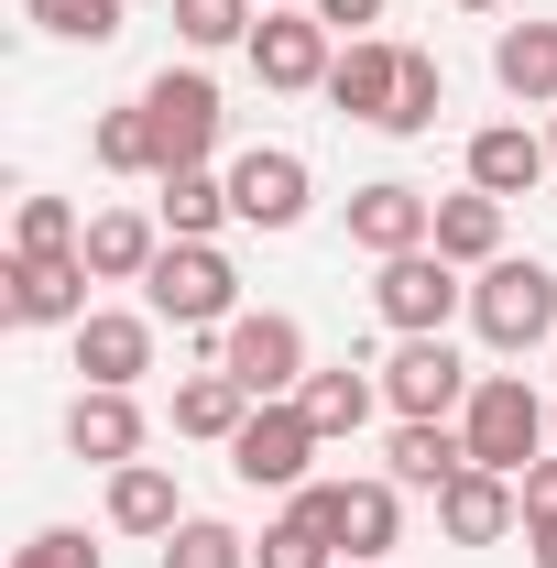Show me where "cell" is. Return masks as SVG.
<instances>
[{
  "label": "cell",
  "instance_id": "6da1fadb",
  "mask_svg": "<svg viewBox=\"0 0 557 568\" xmlns=\"http://www.w3.org/2000/svg\"><path fill=\"white\" fill-rule=\"evenodd\" d=\"M459 437H470V459H482V470L525 481V470L557 448V394H536L525 372H482V383H470V405H459Z\"/></svg>",
  "mask_w": 557,
  "mask_h": 568
},
{
  "label": "cell",
  "instance_id": "7a4b0ae2",
  "mask_svg": "<svg viewBox=\"0 0 557 568\" xmlns=\"http://www.w3.org/2000/svg\"><path fill=\"white\" fill-rule=\"evenodd\" d=\"M470 328H482L503 361H525L536 339H557V274L536 263V252L482 263V274H470Z\"/></svg>",
  "mask_w": 557,
  "mask_h": 568
},
{
  "label": "cell",
  "instance_id": "3957f363",
  "mask_svg": "<svg viewBox=\"0 0 557 568\" xmlns=\"http://www.w3.org/2000/svg\"><path fill=\"white\" fill-rule=\"evenodd\" d=\"M142 306L175 317V328H230L241 317V263L219 241H164L153 274H142Z\"/></svg>",
  "mask_w": 557,
  "mask_h": 568
},
{
  "label": "cell",
  "instance_id": "277c9868",
  "mask_svg": "<svg viewBox=\"0 0 557 568\" xmlns=\"http://www.w3.org/2000/svg\"><path fill=\"white\" fill-rule=\"evenodd\" d=\"M219 372L252 394V405H284V394H306V328L284 317V306H241L230 328H219Z\"/></svg>",
  "mask_w": 557,
  "mask_h": 568
},
{
  "label": "cell",
  "instance_id": "5b68a950",
  "mask_svg": "<svg viewBox=\"0 0 557 568\" xmlns=\"http://www.w3.org/2000/svg\"><path fill=\"white\" fill-rule=\"evenodd\" d=\"M372 306H383L394 339H448V317L470 306V284H459V263L426 241V252H394V263L372 274Z\"/></svg>",
  "mask_w": 557,
  "mask_h": 568
},
{
  "label": "cell",
  "instance_id": "8992f818",
  "mask_svg": "<svg viewBox=\"0 0 557 568\" xmlns=\"http://www.w3.org/2000/svg\"><path fill=\"white\" fill-rule=\"evenodd\" d=\"M317 426H306V405L284 394V405H252V426L230 437V470L252 481V493H306V470H317Z\"/></svg>",
  "mask_w": 557,
  "mask_h": 568
},
{
  "label": "cell",
  "instance_id": "52a82bcc",
  "mask_svg": "<svg viewBox=\"0 0 557 568\" xmlns=\"http://www.w3.org/2000/svg\"><path fill=\"white\" fill-rule=\"evenodd\" d=\"M142 121H153V153H164V175H175V164H209V142H219L230 110H219V88L198 67H164L142 88Z\"/></svg>",
  "mask_w": 557,
  "mask_h": 568
},
{
  "label": "cell",
  "instance_id": "ba28073f",
  "mask_svg": "<svg viewBox=\"0 0 557 568\" xmlns=\"http://www.w3.org/2000/svg\"><path fill=\"white\" fill-rule=\"evenodd\" d=\"M230 209H241V230H295V219L317 209V175H306V153L252 142V153L230 164Z\"/></svg>",
  "mask_w": 557,
  "mask_h": 568
},
{
  "label": "cell",
  "instance_id": "9c48e42d",
  "mask_svg": "<svg viewBox=\"0 0 557 568\" xmlns=\"http://www.w3.org/2000/svg\"><path fill=\"white\" fill-rule=\"evenodd\" d=\"M88 263L77 252H11V274H0V306H11V328H77L88 317Z\"/></svg>",
  "mask_w": 557,
  "mask_h": 568
},
{
  "label": "cell",
  "instance_id": "30bf717a",
  "mask_svg": "<svg viewBox=\"0 0 557 568\" xmlns=\"http://www.w3.org/2000/svg\"><path fill=\"white\" fill-rule=\"evenodd\" d=\"M470 383H482V372L448 351V339H394V361H383V405H394V416H459Z\"/></svg>",
  "mask_w": 557,
  "mask_h": 568
},
{
  "label": "cell",
  "instance_id": "8fae6325",
  "mask_svg": "<svg viewBox=\"0 0 557 568\" xmlns=\"http://www.w3.org/2000/svg\"><path fill=\"white\" fill-rule=\"evenodd\" d=\"M306 503L328 514L340 558H394L405 536V481H306Z\"/></svg>",
  "mask_w": 557,
  "mask_h": 568
},
{
  "label": "cell",
  "instance_id": "7c38bea8",
  "mask_svg": "<svg viewBox=\"0 0 557 568\" xmlns=\"http://www.w3.org/2000/svg\"><path fill=\"white\" fill-rule=\"evenodd\" d=\"M241 55H252V77H263V88H328V67H340L317 11H263Z\"/></svg>",
  "mask_w": 557,
  "mask_h": 568
},
{
  "label": "cell",
  "instance_id": "4fadbf2b",
  "mask_svg": "<svg viewBox=\"0 0 557 568\" xmlns=\"http://www.w3.org/2000/svg\"><path fill=\"white\" fill-rule=\"evenodd\" d=\"M350 241H361L372 263L426 252V241H437V197H426V186H405V175H383V186H361V197H350Z\"/></svg>",
  "mask_w": 557,
  "mask_h": 568
},
{
  "label": "cell",
  "instance_id": "5bb4252c",
  "mask_svg": "<svg viewBox=\"0 0 557 568\" xmlns=\"http://www.w3.org/2000/svg\"><path fill=\"white\" fill-rule=\"evenodd\" d=\"M77 372H88V383H110V394H132L142 372H153V306H88V317H77Z\"/></svg>",
  "mask_w": 557,
  "mask_h": 568
},
{
  "label": "cell",
  "instance_id": "9a60e30c",
  "mask_svg": "<svg viewBox=\"0 0 557 568\" xmlns=\"http://www.w3.org/2000/svg\"><path fill=\"white\" fill-rule=\"evenodd\" d=\"M459 470H482V459H470V437H459V416H394L383 481H405V493H448Z\"/></svg>",
  "mask_w": 557,
  "mask_h": 568
},
{
  "label": "cell",
  "instance_id": "2e32d148",
  "mask_svg": "<svg viewBox=\"0 0 557 568\" xmlns=\"http://www.w3.org/2000/svg\"><path fill=\"white\" fill-rule=\"evenodd\" d=\"M547 164H557V142L525 132V121L470 132V186H482V197H503V209H514V197H536V186H547Z\"/></svg>",
  "mask_w": 557,
  "mask_h": 568
},
{
  "label": "cell",
  "instance_id": "e0dca14e",
  "mask_svg": "<svg viewBox=\"0 0 557 568\" xmlns=\"http://www.w3.org/2000/svg\"><path fill=\"white\" fill-rule=\"evenodd\" d=\"M514 525H525V493H514L503 470H459V481L437 493V536H448V547H503Z\"/></svg>",
  "mask_w": 557,
  "mask_h": 568
},
{
  "label": "cell",
  "instance_id": "ac0fdd59",
  "mask_svg": "<svg viewBox=\"0 0 557 568\" xmlns=\"http://www.w3.org/2000/svg\"><path fill=\"white\" fill-rule=\"evenodd\" d=\"M142 437H153V426H142V405H132V394H110V383H88V394L67 405V448L88 459V470H132Z\"/></svg>",
  "mask_w": 557,
  "mask_h": 568
},
{
  "label": "cell",
  "instance_id": "d6986e66",
  "mask_svg": "<svg viewBox=\"0 0 557 568\" xmlns=\"http://www.w3.org/2000/svg\"><path fill=\"white\" fill-rule=\"evenodd\" d=\"M394 88H405V44H383V33H361L340 67H328V99H340L350 121H372V132L394 121Z\"/></svg>",
  "mask_w": 557,
  "mask_h": 568
},
{
  "label": "cell",
  "instance_id": "ffe728a7",
  "mask_svg": "<svg viewBox=\"0 0 557 568\" xmlns=\"http://www.w3.org/2000/svg\"><path fill=\"white\" fill-rule=\"evenodd\" d=\"M186 525V503H175V470L164 459H132V470H110V536H175Z\"/></svg>",
  "mask_w": 557,
  "mask_h": 568
},
{
  "label": "cell",
  "instance_id": "44dd1931",
  "mask_svg": "<svg viewBox=\"0 0 557 568\" xmlns=\"http://www.w3.org/2000/svg\"><path fill=\"white\" fill-rule=\"evenodd\" d=\"M164 197H153V219H164V241H219L230 230V175H209V164H175V175H153Z\"/></svg>",
  "mask_w": 557,
  "mask_h": 568
},
{
  "label": "cell",
  "instance_id": "7402d4cb",
  "mask_svg": "<svg viewBox=\"0 0 557 568\" xmlns=\"http://www.w3.org/2000/svg\"><path fill=\"white\" fill-rule=\"evenodd\" d=\"M153 252H164V230H153L142 209H99V219H88V241H77V263H88L99 284H142V274H153Z\"/></svg>",
  "mask_w": 557,
  "mask_h": 568
},
{
  "label": "cell",
  "instance_id": "603a6c76",
  "mask_svg": "<svg viewBox=\"0 0 557 568\" xmlns=\"http://www.w3.org/2000/svg\"><path fill=\"white\" fill-rule=\"evenodd\" d=\"M492 77H503L525 110H557V22H503V33H492Z\"/></svg>",
  "mask_w": 557,
  "mask_h": 568
},
{
  "label": "cell",
  "instance_id": "cb8c5ba5",
  "mask_svg": "<svg viewBox=\"0 0 557 568\" xmlns=\"http://www.w3.org/2000/svg\"><path fill=\"white\" fill-rule=\"evenodd\" d=\"M295 405H306V426H317V437H328V448H340V437H361V426H372V405H383V372H306V394H295Z\"/></svg>",
  "mask_w": 557,
  "mask_h": 568
},
{
  "label": "cell",
  "instance_id": "d4e9b609",
  "mask_svg": "<svg viewBox=\"0 0 557 568\" xmlns=\"http://www.w3.org/2000/svg\"><path fill=\"white\" fill-rule=\"evenodd\" d=\"M241 426H252V394H241V383H230V372H186V383H175V437H209V448H230V437H241Z\"/></svg>",
  "mask_w": 557,
  "mask_h": 568
},
{
  "label": "cell",
  "instance_id": "484cf974",
  "mask_svg": "<svg viewBox=\"0 0 557 568\" xmlns=\"http://www.w3.org/2000/svg\"><path fill=\"white\" fill-rule=\"evenodd\" d=\"M437 252H448L459 274H482V263H503V197H482V186L437 197Z\"/></svg>",
  "mask_w": 557,
  "mask_h": 568
},
{
  "label": "cell",
  "instance_id": "4316f807",
  "mask_svg": "<svg viewBox=\"0 0 557 568\" xmlns=\"http://www.w3.org/2000/svg\"><path fill=\"white\" fill-rule=\"evenodd\" d=\"M252 568H340V536H328V514H317L306 493H284V514L263 525Z\"/></svg>",
  "mask_w": 557,
  "mask_h": 568
},
{
  "label": "cell",
  "instance_id": "83f0119b",
  "mask_svg": "<svg viewBox=\"0 0 557 568\" xmlns=\"http://www.w3.org/2000/svg\"><path fill=\"white\" fill-rule=\"evenodd\" d=\"M88 153H99L110 175H164V153H153V121H142V99H132V110H99V121H88Z\"/></svg>",
  "mask_w": 557,
  "mask_h": 568
},
{
  "label": "cell",
  "instance_id": "f1b7e54d",
  "mask_svg": "<svg viewBox=\"0 0 557 568\" xmlns=\"http://www.w3.org/2000/svg\"><path fill=\"white\" fill-rule=\"evenodd\" d=\"M153 558H164V568H252V536H241V525H219V514H186Z\"/></svg>",
  "mask_w": 557,
  "mask_h": 568
},
{
  "label": "cell",
  "instance_id": "f546056e",
  "mask_svg": "<svg viewBox=\"0 0 557 568\" xmlns=\"http://www.w3.org/2000/svg\"><path fill=\"white\" fill-rule=\"evenodd\" d=\"M22 11L55 44H121V22H132V0H22Z\"/></svg>",
  "mask_w": 557,
  "mask_h": 568
},
{
  "label": "cell",
  "instance_id": "4dcf8cb0",
  "mask_svg": "<svg viewBox=\"0 0 557 568\" xmlns=\"http://www.w3.org/2000/svg\"><path fill=\"white\" fill-rule=\"evenodd\" d=\"M252 22H263V0H175V33L219 55V44H252Z\"/></svg>",
  "mask_w": 557,
  "mask_h": 568
},
{
  "label": "cell",
  "instance_id": "1f68e13d",
  "mask_svg": "<svg viewBox=\"0 0 557 568\" xmlns=\"http://www.w3.org/2000/svg\"><path fill=\"white\" fill-rule=\"evenodd\" d=\"M437 110H448V67L405 44V88H394V121L383 132H437Z\"/></svg>",
  "mask_w": 557,
  "mask_h": 568
},
{
  "label": "cell",
  "instance_id": "d6a6232c",
  "mask_svg": "<svg viewBox=\"0 0 557 568\" xmlns=\"http://www.w3.org/2000/svg\"><path fill=\"white\" fill-rule=\"evenodd\" d=\"M77 241H88V230H77V209H67V197H44V186L11 209V252H77Z\"/></svg>",
  "mask_w": 557,
  "mask_h": 568
},
{
  "label": "cell",
  "instance_id": "836d02e7",
  "mask_svg": "<svg viewBox=\"0 0 557 568\" xmlns=\"http://www.w3.org/2000/svg\"><path fill=\"white\" fill-rule=\"evenodd\" d=\"M11 568H99V547L77 536V525H44V536H22V558Z\"/></svg>",
  "mask_w": 557,
  "mask_h": 568
},
{
  "label": "cell",
  "instance_id": "e575fe53",
  "mask_svg": "<svg viewBox=\"0 0 557 568\" xmlns=\"http://www.w3.org/2000/svg\"><path fill=\"white\" fill-rule=\"evenodd\" d=\"M514 493H525V525H557V448L525 470V481H514Z\"/></svg>",
  "mask_w": 557,
  "mask_h": 568
},
{
  "label": "cell",
  "instance_id": "d590c367",
  "mask_svg": "<svg viewBox=\"0 0 557 568\" xmlns=\"http://www.w3.org/2000/svg\"><path fill=\"white\" fill-rule=\"evenodd\" d=\"M306 11H317V22H328V33H350V44H361V33H372V22H383V0H306Z\"/></svg>",
  "mask_w": 557,
  "mask_h": 568
},
{
  "label": "cell",
  "instance_id": "8d00e7d4",
  "mask_svg": "<svg viewBox=\"0 0 557 568\" xmlns=\"http://www.w3.org/2000/svg\"><path fill=\"white\" fill-rule=\"evenodd\" d=\"M525 558H536V568H557V525H525Z\"/></svg>",
  "mask_w": 557,
  "mask_h": 568
},
{
  "label": "cell",
  "instance_id": "74e56055",
  "mask_svg": "<svg viewBox=\"0 0 557 568\" xmlns=\"http://www.w3.org/2000/svg\"><path fill=\"white\" fill-rule=\"evenodd\" d=\"M448 11H503V0H448Z\"/></svg>",
  "mask_w": 557,
  "mask_h": 568
},
{
  "label": "cell",
  "instance_id": "f35d334b",
  "mask_svg": "<svg viewBox=\"0 0 557 568\" xmlns=\"http://www.w3.org/2000/svg\"><path fill=\"white\" fill-rule=\"evenodd\" d=\"M340 568H394V558H340Z\"/></svg>",
  "mask_w": 557,
  "mask_h": 568
},
{
  "label": "cell",
  "instance_id": "ab89813d",
  "mask_svg": "<svg viewBox=\"0 0 557 568\" xmlns=\"http://www.w3.org/2000/svg\"><path fill=\"white\" fill-rule=\"evenodd\" d=\"M263 11H306V0H263Z\"/></svg>",
  "mask_w": 557,
  "mask_h": 568
},
{
  "label": "cell",
  "instance_id": "60d3db41",
  "mask_svg": "<svg viewBox=\"0 0 557 568\" xmlns=\"http://www.w3.org/2000/svg\"><path fill=\"white\" fill-rule=\"evenodd\" d=\"M547 142H557V121H547Z\"/></svg>",
  "mask_w": 557,
  "mask_h": 568
}]
</instances>
